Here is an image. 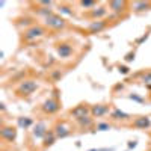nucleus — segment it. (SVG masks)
Returning a JSON list of instances; mask_svg holds the SVG:
<instances>
[{
	"mask_svg": "<svg viewBox=\"0 0 151 151\" xmlns=\"http://www.w3.org/2000/svg\"><path fill=\"white\" fill-rule=\"evenodd\" d=\"M47 33V29L41 24H32L27 29H24V32L21 33V41L23 42H36L41 38H44Z\"/></svg>",
	"mask_w": 151,
	"mask_h": 151,
	"instance_id": "1",
	"label": "nucleus"
},
{
	"mask_svg": "<svg viewBox=\"0 0 151 151\" xmlns=\"http://www.w3.org/2000/svg\"><path fill=\"white\" fill-rule=\"evenodd\" d=\"M38 86L40 85H38V80H35V79L21 80L20 85L17 86V89H15V94L18 97H29L38 89Z\"/></svg>",
	"mask_w": 151,
	"mask_h": 151,
	"instance_id": "2",
	"label": "nucleus"
},
{
	"mask_svg": "<svg viewBox=\"0 0 151 151\" xmlns=\"http://www.w3.org/2000/svg\"><path fill=\"white\" fill-rule=\"evenodd\" d=\"M44 23H45V26H47V27L53 29V30H62V29H65V27H67V21H65V18H62L60 15L55 14V12L48 14V15L44 18Z\"/></svg>",
	"mask_w": 151,
	"mask_h": 151,
	"instance_id": "3",
	"label": "nucleus"
},
{
	"mask_svg": "<svg viewBox=\"0 0 151 151\" xmlns=\"http://www.w3.org/2000/svg\"><path fill=\"white\" fill-rule=\"evenodd\" d=\"M53 133L56 139H62V137H67L73 133V127L68 121H58L53 127Z\"/></svg>",
	"mask_w": 151,
	"mask_h": 151,
	"instance_id": "4",
	"label": "nucleus"
},
{
	"mask_svg": "<svg viewBox=\"0 0 151 151\" xmlns=\"http://www.w3.org/2000/svg\"><path fill=\"white\" fill-rule=\"evenodd\" d=\"M55 48L60 59H70L74 55V45L71 42H58Z\"/></svg>",
	"mask_w": 151,
	"mask_h": 151,
	"instance_id": "5",
	"label": "nucleus"
},
{
	"mask_svg": "<svg viewBox=\"0 0 151 151\" xmlns=\"http://www.w3.org/2000/svg\"><path fill=\"white\" fill-rule=\"evenodd\" d=\"M89 115H91V107L88 104H79L70 110V116L74 121H79V119H82L85 116H89Z\"/></svg>",
	"mask_w": 151,
	"mask_h": 151,
	"instance_id": "6",
	"label": "nucleus"
},
{
	"mask_svg": "<svg viewBox=\"0 0 151 151\" xmlns=\"http://www.w3.org/2000/svg\"><path fill=\"white\" fill-rule=\"evenodd\" d=\"M59 109H60V104L56 98H48L41 104V110L45 115H55L56 112H59Z\"/></svg>",
	"mask_w": 151,
	"mask_h": 151,
	"instance_id": "7",
	"label": "nucleus"
},
{
	"mask_svg": "<svg viewBox=\"0 0 151 151\" xmlns=\"http://www.w3.org/2000/svg\"><path fill=\"white\" fill-rule=\"evenodd\" d=\"M107 113H110V104H94L91 106V116L92 118H101L104 115H107Z\"/></svg>",
	"mask_w": 151,
	"mask_h": 151,
	"instance_id": "8",
	"label": "nucleus"
},
{
	"mask_svg": "<svg viewBox=\"0 0 151 151\" xmlns=\"http://www.w3.org/2000/svg\"><path fill=\"white\" fill-rule=\"evenodd\" d=\"M0 136L5 142H14L15 137H17V129L12 127V125H5L0 130Z\"/></svg>",
	"mask_w": 151,
	"mask_h": 151,
	"instance_id": "9",
	"label": "nucleus"
},
{
	"mask_svg": "<svg viewBox=\"0 0 151 151\" xmlns=\"http://www.w3.org/2000/svg\"><path fill=\"white\" fill-rule=\"evenodd\" d=\"M132 127L139 129V130H145L151 127V118L150 116H137L132 121Z\"/></svg>",
	"mask_w": 151,
	"mask_h": 151,
	"instance_id": "10",
	"label": "nucleus"
},
{
	"mask_svg": "<svg viewBox=\"0 0 151 151\" xmlns=\"http://www.w3.org/2000/svg\"><path fill=\"white\" fill-rule=\"evenodd\" d=\"M106 15H107V9H106V6H97V8H94L92 11H89V17H91L94 21L104 20Z\"/></svg>",
	"mask_w": 151,
	"mask_h": 151,
	"instance_id": "11",
	"label": "nucleus"
},
{
	"mask_svg": "<svg viewBox=\"0 0 151 151\" xmlns=\"http://www.w3.org/2000/svg\"><path fill=\"white\" fill-rule=\"evenodd\" d=\"M107 27V20H98V21H92L88 27L89 33H100L101 30H104Z\"/></svg>",
	"mask_w": 151,
	"mask_h": 151,
	"instance_id": "12",
	"label": "nucleus"
},
{
	"mask_svg": "<svg viewBox=\"0 0 151 151\" xmlns=\"http://www.w3.org/2000/svg\"><path fill=\"white\" fill-rule=\"evenodd\" d=\"M110 118H112L113 121H122V122L132 119L130 115H127V113H124V112H121V110H118V109H113V110L110 112Z\"/></svg>",
	"mask_w": 151,
	"mask_h": 151,
	"instance_id": "13",
	"label": "nucleus"
},
{
	"mask_svg": "<svg viewBox=\"0 0 151 151\" xmlns=\"http://www.w3.org/2000/svg\"><path fill=\"white\" fill-rule=\"evenodd\" d=\"M109 8L115 12V14H121V12L125 11V8H127V3L125 2H110Z\"/></svg>",
	"mask_w": 151,
	"mask_h": 151,
	"instance_id": "14",
	"label": "nucleus"
},
{
	"mask_svg": "<svg viewBox=\"0 0 151 151\" xmlns=\"http://www.w3.org/2000/svg\"><path fill=\"white\" fill-rule=\"evenodd\" d=\"M33 136L35 137H42V136H47V125L40 122V124H36L35 125V129H33Z\"/></svg>",
	"mask_w": 151,
	"mask_h": 151,
	"instance_id": "15",
	"label": "nucleus"
},
{
	"mask_svg": "<svg viewBox=\"0 0 151 151\" xmlns=\"http://www.w3.org/2000/svg\"><path fill=\"white\" fill-rule=\"evenodd\" d=\"M76 122H77V125H79L80 129H91L92 124H94V119H92V116L89 115V116H85V118L76 121Z\"/></svg>",
	"mask_w": 151,
	"mask_h": 151,
	"instance_id": "16",
	"label": "nucleus"
},
{
	"mask_svg": "<svg viewBox=\"0 0 151 151\" xmlns=\"http://www.w3.org/2000/svg\"><path fill=\"white\" fill-rule=\"evenodd\" d=\"M151 6V3L150 2H134L133 3V8H134V11H147V8H150Z\"/></svg>",
	"mask_w": 151,
	"mask_h": 151,
	"instance_id": "17",
	"label": "nucleus"
},
{
	"mask_svg": "<svg viewBox=\"0 0 151 151\" xmlns=\"http://www.w3.org/2000/svg\"><path fill=\"white\" fill-rule=\"evenodd\" d=\"M141 80H142V83H144L147 88H151V71L144 73V74L141 76Z\"/></svg>",
	"mask_w": 151,
	"mask_h": 151,
	"instance_id": "18",
	"label": "nucleus"
},
{
	"mask_svg": "<svg viewBox=\"0 0 151 151\" xmlns=\"http://www.w3.org/2000/svg\"><path fill=\"white\" fill-rule=\"evenodd\" d=\"M80 8H89V11H92L94 8L98 6V2H79Z\"/></svg>",
	"mask_w": 151,
	"mask_h": 151,
	"instance_id": "19",
	"label": "nucleus"
},
{
	"mask_svg": "<svg viewBox=\"0 0 151 151\" xmlns=\"http://www.w3.org/2000/svg\"><path fill=\"white\" fill-rule=\"evenodd\" d=\"M56 139V136H55V133H52V134H50V137H48V134L45 136V142H44V147L47 148V147H50V145H52L53 144V141Z\"/></svg>",
	"mask_w": 151,
	"mask_h": 151,
	"instance_id": "20",
	"label": "nucleus"
},
{
	"mask_svg": "<svg viewBox=\"0 0 151 151\" xmlns=\"http://www.w3.org/2000/svg\"><path fill=\"white\" fill-rule=\"evenodd\" d=\"M110 127H112V125L110 124H106V122L104 124H97L95 125V130H109Z\"/></svg>",
	"mask_w": 151,
	"mask_h": 151,
	"instance_id": "21",
	"label": "nucleus"
},
{
	"mask_svg": "<svg viewBox=\"0 0 151 151\" xmlns=\"http://www.w3.org/2000/svg\"><path fill=\"white\" fill-rule=\"evenodd\" d=\"M60 12H65V14H68V15H73V11H70V8H67L64 5H60Z\"/></svg>",
	"mask_w": 151,
	"mask_h": 151,
	"instance_id": "22",
	"label": "nucleus"
},
{
	"mask_svg": "<svg viewBox=\"0 0 151 151\" xmlns=\"http://www.w3.org/2000/svg\"><path fill=\"white\" fill-rule=\"evenodd\" d=\"M18 121H20V125H24V127H27V125L30 124V119H21L20 118Z\"/></svg>",
	"mask_w": 151,
	"mask_h": 151,
	"instance_id": "23",
	"label": "nucleus"
},
{
	"mask_svg": "<svg viewBox=\"0 0 151 151\" xmlns=\"http://www.w3.org/2000/svg\"><path fill=\"white\" fill-rule=\"evenodd\" d=\"M2 151H12V150H2Z\"/></svg>",
	"mask_w": 151,
	"mask_h": 151,
	"instance_id": "24",
	"label": "nucleus"
},
{
	"mask_svg": "<svg viewBox=\"0 0 151 151\" xmlns=\"http://www.w3.org/2000/svg\"><path fill=\"white\" fill-rule=\"evenodd\" d=\"M150 151H151V150H150Z\"/></svg>",
	"mask_w": 151,
	"mask_h": 151,
	"instance_id": "25",
	"label": "nucleus"
}]
</instances>
